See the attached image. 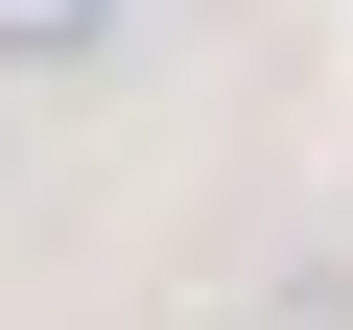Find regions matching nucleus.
I'll use <instances>...</instances> for the list:
<instances>
[{"instance_id": "nucleus-1", "label": "nucleus", "mask_w": 353, "mask_h": 330, "mask_svg": "<svg viewBox=\"0 0 353 330\" xmlns=\"http://www.w3.org/2000/svg\"><path fill=\"white\" fill-rule=\"evenodd\" d=\"M141 48V0H0V95H24V71H118Z\"/></svg>"}]
</instances>
